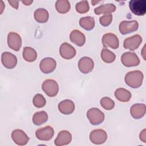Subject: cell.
<instances>
[{"mask_svg":"<svg viewBox=\"0 0 146 146\" xmlns=\"http://www.w3.org/2000/svg\"><path fill=\"white\" fill-rule=\"evenodd\" d=\"M42 88L44 93L50 97L55 96L59 91L58 84L53 79L44 80L42 83Z\"/></svg>","mask_w":146,"mask_h":146,"instance_id":"cell-3","label":"cell"},{"mask_svg":"<svg viewBox=\"0 0 146 146\" xmlns=\"http://www.w3.org/2000/svg\"><path fill=\"white\" fill-rule=\"evenodd\" d=\"M7 44L12 50L19 51L22 46V38L19 34L15 32H10L7 35Z\"/></svg>","mask_w":146,"mask_h":146,"instance_id":"cell-9","label":"cell"},{"mask_svg":"<svg viewBox=\"0 0 146 146\" xmlns=\"http://www.w3.org/2000/svg\"><path fill=\"white\" fill-rule=\"evenodd\" d=\"M56 66V62L52 58H43L40 62L39 68L40 71L44 74H49L54 71Z\"/></svg>","mask_w":146,"mask_h":146,"instance_id":"cell-11","label":"cell"},{"mask_svg":"<svg viewBox=\"0 0 146 146\" xmlns=\"http://www.w3.org/2000/svg\"><path fill=\"white\" fill-rule=\"evenodd\" d=\"M48 120V115L45 111L35 112L33 117V122L35 125H40L46 123Z\"/></svg>","mask_w":146,"mask_h":146,"instance_id":"cell-25","label":"cell"},{"mask_svg":"<svg viewBox=\"0 0 146 146\" xmlns=\"http://www.w3.org/2000/svg\"><path fill=\"white\" fill-rule=\"evenodd\" d=\"M1 61L3 66L9 69L15 67L17 64V57L9 52H4L2 54Z\"/></svg>","mask_w":146,"mask_h":146,"instance_id":"cell-16","label":"cell"},{"mask_svg":"<svg viewBox=\"0 0 146 146\" xmlns=\"http://www.w3.org/2000/svg\"><path fill=\"white\" fill-rule=\"evenodd\" d=\"M72 140V135L70 132L66 130L60 131L54 141V144L56 146L67 145L70 143Z\"/></svg>","mask_w":146,"mask_h":146,"instance_id":"cell-17","label":"cell"},{"mask_svg":"<svg viewBox=\"0 0 146 146\" xmlns=\"http://www.w3.org/2000/svg\"><path fill=\"white\" fill-rule=\"evenodd\" d=\"M94 67L93 60L88 56H84L80 59L78 62V68L83 74H88L91 72Z\"/></svg>","mask_w":146,"mask_h":146,"instance_id":"cell-13","label":"cell"},{"mask_svg":"<svg viewBox=\"0 0 146 146\" xmlns=\"http://www.w3.org/2000/svg\"><path fill=\"white\" fill-rule=\"evenodd\" d=\"M8 2L14 9H17L18 8V6H19V1H10V0H9Z\"/></svg>","mask_w":146,"mask_h":146,"instance_id":"cell-34","label":"cell"},{"mask_svg":"<svg viewBox=\"0 0 146 146\" xmlns=\"http://www.w3.org/2000/svg\"><path fill=\"white\" fill-rule=\"evenodd\" d=\"M79 25L86 30H91L95 27V20L93 17L88 16L81 18L79 20Z\"/></svg>","mask_w":146,"mask_h":146,"instance_id":"cell-26","label":"cell"},{"mask_svg":"<svg viewBox=\"0 0 146 146\" xmlns=\"http://www.w3.org/2000/svg\"><path fill=\"white\" fill-rule=\"evenodd\" d=\"M33 103L35 107L37 108H42L45 106L46 100L42 95L38 94L33 98Z\"/></svg>","mask_w":146,"mask_h":146,"instance_id":"cell-30","label":"cell"},{"mask_svg":"<svg viewBox=\"0 0 146 146\" xmlns=\"http://www.w3.org/2000/svg\"><path fill=\"white\" fill-rule=\"evenodd\" d=\"M60 56L65 59H71L76 55L75 48L68 43H63L59 48Z\"/></svg>","mask_w":146,"mask_h":146,"instance_id":"cell-15","label":"cell"},{"mask_svg":"<svg viewBox=\"0 0 146 146\" xmlns=\"http://www.w3.org/2000/svg\"><path fill=\"white\" fill-rule=\"evenodd\" d=\"M119 27L120 33L125 35L136 31L139 27V23L135 20L130 21H123L120 23Z\"/></svg>","mask_w":146,"mask_h":146,"instance_id":"cell-7","label":"cell"},{"mask_svg":"<svg viewBox=\"0 0 146 146\" xmlns=\"http://www.w3.org/2000/svg\"><path fill=\"white\" fill-rule=\"evenodd\" d=\"M101 58L103 62L110 63L113 62L116 58L115 54L106 48H103L101 52Z\"/></svg>","mask_w":146,"mask_h":146,"instance_id":"cell-28","label":"cell"},{"mask_svg":"<svg viewBox=\"0 0 146 146\" xmlns=\"http://www.w3.org/2000/svg\"><path fill=\"white\" fill-rule=\"evenodd\" d=\"M33 1H22V2L25 5H30L33 3Z\"/></svg>","mask_w":146,"mask_h":146,"instance_id":"cell-36","label":"cell"},{"mask_svg":"<svg viewBox=\"0 0 146 146\" xmlns=\"http://www.w3.org/2000/svg\"><path fill=\"white\" fill-rule=\"evenodd\" d=\"M141 54L143 56V58H144V60H145V44H144L141 51Z\"/></svg>","mask_w":146,"mask_h":146,"instance_id":"cell-35","label":"cell"},{"mask_svg":"<svg viewBox=\"0 0 146 146\" xmlns=\"http://www.w3.org/2000/svg\"><path fill=\"white\" fill-rule=\"evenodd\" d=\"M116 6L112 3H107L100 5L94 9V13L97 15L108 14L114 12Z\"/></svg>","mask_w":146,"mask_h":146,"instance_id":"cell-21","label":"cell"},{"mask_svg":"<svg viewBox=\"0 0 146 146\" xmlns=\"http://www.w3.org/2000/svg\"><path fill=\"white\" fill-rule=\"evenodd\" d=\"M1 14H2V11H3V9H4V7H5V5H4V4H3V1H1Z\"/></svg>","mask_w":146,"mask_h":146,"instance_id":"cell-37","label":"cell"},{"mask_svg":"<svg viewBox=\"0 0 146 146\" xmlns=\"http://www.w3.org/2000/svg\"><path fill=\"white\" fill-rule=\"evenodd\" d=\"M70 3L67 0H58L55 3V8L60 14H65L70 9Z\"/></svg>","mask_w":146,"mask_h":146,"instance_id":"cell-27","label":"cell"},{"mask_svg":"<svg viewBox=\"0 0 146 146\" xmlns=\"http://www.w3.org/2000/svg\"><path fill=\"white\" fill-rule=\"evenodd\" d=\"M141 42V36L138 34H136L133 36L127 38L124 41L123 46L125 49L133 51L139 47Z\"/></svg>","mask_w":146,"mask_h":146,"instance_id":"cell-10","label":"cell"},{"mask_svg":"<svg viewBox=\"0 0 146 146\" xmlns=\"http://www.w3.org/2000/svg\"><path fill=\"white\" fill-rule=\"evenodd\" d=\"M91 141L95 144H102L107 139L106 132L102 129H96L92 131L90 134Z\"/></svg>","mask_w":146,"mask_h":146,"instance_id":"cell-6","label":"cell"},{"mask_svg":"<svg viewBox=\"0 0 146 146\" xmlns=\"http://www.w3.org/2000/svg\"><path fill=\"white\" fill-rule=\"evenodd\" d=\"M112 21V15L111 14H104L99 19L100 23L103 26H107L110 25Z\"/></svg>","mask_w":146,"mask_h":146,"instance_id":"cell-32","label":"cell"},{"mask_svg":"<svg viewBox=\"0 0 146 146\" xmlns=\"http://www.w3.org/2000/svg\"><path fill=\"white\" fill-rule=\"evenodd\" d=\"M54 135V131L50 125L38 129L35 132V136L40 140L48 141L51 139Z\"/></svg>","mask_w":146,"mask_h":146,"instance_id":"cell-12","label":"cell"},{"mask_svg":"<svg viewBox=\"0 0 146 146\" xmlns=\"http://www.w3.org/2000/svg\"><path fill=\"white\" fill-rule=\"evenodd\" d=\"M87 117L92 125L101 124L104 120V114L97 108H91L87 112Z\"/></svg>","mask_w":146,"mask_h":146,"instance_id":"cell-2","label":"cell"},{"mask_svg":"<svg viewBox=\"0 0 146 146\" xmlns=\"http://www.w3.org/2000/svg\"><path fill=\"white\" fill-rule=\"evenodd\" d=\"M75 9L77 12L80 14H83L88 12L90 9L88 2L87 1H82L76 4Z\"/></svg>","mask_w":146,"mask_h":146,"instance_id":"cell-31","label":"cell"},{"mask_svg":"<svg viewBox=\"0 0 146 146\" xmlns=\"http://www.w3.org/2000/svg\"><path fill=\"white\" fill-rule=\"evenodd\" d=\"M58 110L63 114L70 115L75 110V104L74 102L69 99H66L60 102L58 104Z\"/></svg>","mask_w":146,"mask_h":146,"instance_id":"cell-18","label":"cell"},{"mask_svg":"<svg viewBox=\"0 0 146 146\" xmlns=\"http://www.w3.org/2000/svg\"><path fill=\"white\" fill-rule=\"evenodd\" d=\"M146 107L144 104H135L130 108V113L132 117L139 119L143 117L145 114Z\"/></svg>","mask_w":146,"mask_h":146,"instance_id":"cell-19","label":"cell"},{"mask_svg":"<svg viewBox=\"0 0 146 146\" xmlns=\"http://www.w3.org/2000/svg\"><path fill=\"white\" fill-rule=\"evenodd\" d=\"M70 39L72 43L78 46H82L86 42L84 34L78 30H74L71 32Z\"/></svg>","mask_w":146,"mask_h":146,"instance_id":"cell-20","label":"cell"},{"mask_svg":"<svg viewBox=\"0 0 146 146\" xmlns=\"http://www.w3.org/2000/svg\"><path fill=\"white\" fill-rule=\"evenodd\" d=\"M146 132L145 129H144L143 131H141L139 135L140 140H141L144 143L146 142V132Z\"/></svg>","mask_w":146,"mask_h":146,"instance_id":"cell-33","label":"cell"},{"mask_svg":"<svg viewBox=\"0 0 146 146\" xmlns=\"http://www.w3.org/2000/svg\"><path fill=\"white\" fill-rule=\"evenodd\" d=\"M116 98L121 102H127L131 98V93L123 88H119L115 92Z\"/></svg>","mask_w":146,"mask_h":146,"instance_id":"cell-22","label":"cell"},{"mask_svg":"<svg viewBox=\"0 0 146 146\" xmlns=\"http://www.w3.org/2000/svg\"><path fill=\"white\" fill-rule=\"evenodd\" d=\"M11 138L14 142L18 145H25L29 140V137L26 133L19 129H16L12 132Z\"/></svg>","mask_w":146,"mask_h":146,"instance_id":"cell-14","label":"cell"},{"mask_svg":"<svg viewBox=\"0 0 146 146\" xmlns=\"http://www.w3.org/2000/svg\"><path fill=\"white\" fill-rule=\"evenodd\" d=\"M122 64L126 67L136 66L140 63V59L137 55L132 52H126L121 56Z\"/></svg>","mask_w":146,"mask_h":146,"instance_id":"cell-5","label":"cell"},{"mask_svg":"<svg viewBox=\"0 0 146 146\" xmlns=\"http://www.w3.org/2000/svg\"><path fill=\"white\" fill-rule=\"evenodd\" d=\"M144 78L143 74L139 70H134L128 72L125 76V82L130 87L137 88L142 84Z\"/></svg>","mask_w":146,"mask_h":146,"instance_id":"cell-1","label":"cell"},{"mask_svg":"<svg viewBox=\"0 0 146 146\" xmlns=\"http://www.w3.org/2000/svg\"><path fill=\"white\" fill-rule=\"evenodd\" d=\"M22 56L26 61L32 62L36 60L37 58V53L33 48L31 47H25L23 48Z\"/></svg>","mask_w":146,"mask_h":146,"instance_id":"cell-24","label":"cell"},{"mask_svg":"<svg viewBox=\"0 0 146 146\" xmlns=\"http://www.w3.org/2000/svg\"><path fill=\"white\" fill-rule=\"evenodd\" d=\"M102 43L105 47H110L112 49H116L119 46V39L115 34L111 33L103 35Z\"/></svg>","mask_w":146,"mask_h":146,"instance_id":"cell-8","label":"cell"},{"mask_svg":"<svg viewBox=\"0 0 146 146\" xmlns=\"http://www.w3.org/2000/svg\"><path fill=\"white\" fill-rule=\"evenodd\" d=\"M100 103L102 107L106 110H111L115 107L113 100L109 97H103L100 100Z\"/></svg>","mask_w":146,"mask_h":146,"instance_id":"cell-29","label":"cell"},{"mask_svg":"<svg viewBox=\"0 0 146 146\" xmlns=\"http://www.w3.org/2000/svg\"><path fill=\"white\" fill-rule=\"evenodd\" d=\"M131 11L136 15H144L146 13L145 0H131L129 3Z\"/></svg>","mask_w":146,"mask_h":146,"instance_id":"cell-4","label":"cell"},{"mask_svg":"<svg viewBox=\"0 0 146 146\" xmlns=\"http://www.w3.org/2000/svg\"><path fill=\"white\" fill-rule=\"evenodd\" d=\"M34 16L35 21L38 22L45 23L48 19L49 14L47 10L46 9L43 8H39L35 11Z\"/></svg>","mask_w":146,"mask_h":146,"instance_id":"cell-23","label":"cell"}]
</instances>
